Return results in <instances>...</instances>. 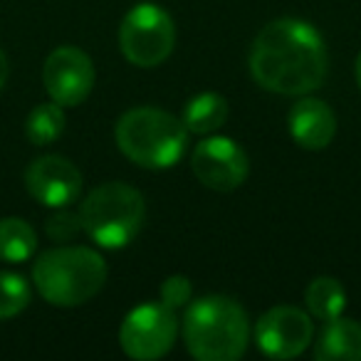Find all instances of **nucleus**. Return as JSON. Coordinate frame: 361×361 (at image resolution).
<instances>
[{
    "label": "nucleus",
    "instance_id": "7ed1b4c3",
    "mask_svg": "<svg viewBox=\"0 0 361 361\" xmlns=\"http://www.w3.org/2000/svg\"><path fill=\"white\" fill-rule=\"evenodd\" d=\"M32 282L52 307H80L104 287L106 262L92 247H52L35 260Z\"/></svg>",
    "mask_w": 361,
    "mask_h": 361
},
{
    "label": "nucleus",
    "instance_id": "39448f33",
    "mask_svg": "<svg viewBox=\"0 0 361 361\" xmlns=\"http://www.w3.org/2000/svg\"><path fill=\"white\" fill-rule=\"evenodd\" d=\"M82 228L104 250L126 247L144 226V196L129 183L111 180L97 186L82 203Z\"/></svg>",
    "mask_w": 361,
    "mask_h": 361
},
{
    "label": "nucleus",
    "instance_id": "1a4fd4ad",
    "mask_svg": "<svg viewBox=\"0 0 361 361\" xmlns=\"http://www.w3.org/2000/svg\"><path fill=\"white\" fill-rule=\"evenodd\" d=\"M312 336L310 314L290 305L272 307L255 324V344L270 359H295L312 344Z\"/></svg>",
    "mask_w": 361,
    "mask_h": 361
},
{
    "label": "nucleus",
    "instance_id": "f3484780",
    "mask_svg": "<svg viewBox=\"0 0 361 361\" xmlns=\"http://www.w3.org/2000/svg\"><path fill=\"white\" fill-rule=\"evenodd\" d=\"M65 106L57 104V102H45V104H37L30 111L25 121V136L30 144L35 146H47L57 139V136L65 131Z\"/></svg>",
    "mask_w": 361,
    "mask_h": 361
},
{
    "label": "nucleus",
    "instance_id": "9d476101",
    "mask_svg": "<svg viewBox=\"0 0 361 361\" xmlns=\"http://www.w3.org/2000/svg\"><path fill=\"white\" fill-rule=\"evenodd\" d=\"M193 173L203 186L218 193H231L240 188L247 178V154L228 136H211L193 151Z\"/></svg>",
    "mask_w": 361,
    "mask_h": 361
},
{
    "label": "nucleus",
    "instance_id": "ddd939ff",
    "mask_svg": "<svg viewBox=\"0 0 361 361\" xmlns=\"http://www.w3.org/2000/svg\"><path fill=\"white\" fill-rule=\"evenodd\" d=\"M317 361L349 359L361 361V324L354 319L334 317L324 324L319 341L314 346Z\"/></svg>",
    "mask_w": 361,
    "mask_h": 361
},
{
    "label": "nucleus",
    "instance_id": "4be33fe9",
    "mask_svg": "<svg viewBox=\"0 0 361 361\" xmlns=\"http://www.w3.org/2000/svg\"><path fill=\"white\" fill-rule=\"evenodd\" d=\"M356 82H359V90H361V52L356 57Z\"/></svg>",
    "mask_w": 361,
    "mask_h": 361
},
{
    "label": "nucleus",
    "instance_id": "f8f14e48",
    "mask_svg": "<svg viewBox=\"0 0 361 361\" xmlns=\"http://www.w3.org/2000/svg\"><path fill=\"white\" fill-rule=\"evenodd\" d=\"M290 134L297 146L310 151H322L331 144L336 134V116L322 99L305 97L290 109Z\"/></svg>",
    "mask_w": 361,
    "mask_h": 361
},
{
    "label": "nucleus",
    "instance_id": "412c9836",
    "mask_svg": "<svg viewBox=\"0 0 361 361\" xmlns=\"http://www.w3.org/2000/svg\"><path fill=\"white\" fill-rule=\"evenodd\" d=\"M6 82H8V57L6 52L0 50V90L6 87Z\"/></svg>",
    "mask_w": 361,
    "mask_h": 361
},
{
    "label": "nucleus",
    "instance_id": "f257e3e1",
    "mask_svg": "<svg viewBox=\"0 0 361 361\" xmlns=\"http://www.w3.org/2000/svg\"><path fill=\"white\" fill-rule=\"evenodd\" d=\"M329 70L324 37L297 18L272 20L257 32L250 50V75L262 90L302 97L322 87Z\"/></svg>",
    "mask_w": 361,
    "mask_h": 361
},
{
    "label": "nucleus",
    "instance_id": "423d86ee",
    "mask_svg": "<svg viewBox=\"0 0 361 361\" xmlns=\"http://www.w3.org/2000/svg\"><path fill=\"white\" fill-rule=\"evenodd\" d=\"M176 45V25L164 8L141 3L119 25V50L134 67H159Z\"/></svg>",
    "mask_w": 361,
    "mask_h": 361
},
{
    "label": "nucleus",
    "instance_id": "9b49d317",
    "mask_svg": "<svg viewBox=\"0 0 361 361\" xmlns=\"http://www.w3.org/2000/svg\"><path fill=\"white\" fill-rule=\"evenodd\" d=\"M82 173L70 159L47 154L25 169V188L47 208H67L82 193Z\"/></svg>",
    "mask_w": 361,
    "mask_h": 361
},
{
    "label": "nucleus",
    "instance_id": "dca6fc26",
    "mask_svg": "<svg viewBox=\"0 0 361 361\" xmlns=\"http://www.w3.org/2000/svg\"><path fill=\"white\" fill-rule=\"evenodd\" d=\"M305 302L312 317L329 322L334 317H341L346 307V292L334 277H314L305 292Z\"/></svg>",
    "mask_w": 361,
    "mask_h": 361
},
{
    "label": "nucleus",
    "instance_id": "aec40b11",
    "mask_svg": "<svg viewBox=\"0 0 361 361\" xmlns=\"http://www.w3.org/2000/svg\"><path fill=\"white\" fill-rule=\"evenodd\" d=\"M193 297V285L188 277L183 275H171L169 280H164L161 285V302L171 310H180L186 307Z\"/></svg>",
    "mask_w": 361,
    "mask_h": 361
},
{
    "label": "nucleus",
    "instance_id": "2eb2a0df",
    "mask_svg": "<svg viewBox=\"0 0 361 361\" xmlns=\"http://www.w3.org/2000/svg\"><path fill=\"white\" fill-rule=\"evenodd\" d=\"M37 250V233L23 218H0V260L25 262Z\"/></svg>",
    "mask_w": 361,
    "mask_h": 361
},
{
    "label": "nucleus",
    "instance_id": "6e6552de",
    "mask_svg": "<svg viewBox=\"0 0 361 361\" xmlns=\"http://www.w3.org/2000/svg\"><path fill=\"white\" fill-rule=\"evenodd\" d=\"M97 72L90 55L75 45H62L47 55L42 65V85L52 102L62 106H77L90 97Z\"/></svg>",
    "mask_w": 361,
    "mask_h": 361
},
{
    "label": "nucleus",
    "instance_id": "0eeeda50",
    "mask_svg": "<svg viewBox=\"0 0 361 361\" xmlns=\"http://www.w3.org/2000/svg\"><path fill=\"white\" fill-rule=\"evenodd\" d=\"M178 336L176 310L164 302L139 305L124 317L119 329V344L126 356L136 361H154L166 356Z\"/></svg>",
    "mask_w": 361,
    "mask_h": 361
},
{
    "label": "nucleus",
    "instance_id": "4468645a",
    "mask_svg": "<svg viewBox=\"0 0 361 361\" xmlns=\"http://www.w3.org/2000/svg\"><path fill=\"white\" fill-rule=\"evenodd\" d=\"M228 119V102L216 92L196 94L183 109V124L188 134H213Z\"/></svg>",
    "mask_w": 361,
    "mask_h": 361
},
{
    "label": "nucleus",
    "instance_id": "f03ea898",
    "mask_svg": "<svg viewBox=\"0 0 361 361\" xmlns=\"http://www.w3.org/2000/svg\"><path fill=\"white\" fill-rule=\"evenodd\" d=\"M183 341L198 361H235L245 354L250 322L235 300L211 295L193 302L183 314Z\"/></svg>",
    "mask_w": 361,
    "mask_h": 361
},
{
    "label": "nucleus",
    "instance_id": "a211bd4d",
    "mask_svg": "<svg viewBox=\"0 0 361 361\" xmlns=\"http://www.w3.org/2000/svg\"><path fill=\"white\" fill-rule=\"evenodd\" d=\"M30 305V285L16 272H0V319H11Z\"/></svg>",
    "mask_w": 361,
    "mask_h": 361
},
{
    "label": "nucleus",
    "instance_id": "6ab92c4d",
    "mask_svg": "<svg viewBox=\"0 0 361 361\" xmlns=\"http://www.w3.org/2000/svg\"><path fill=\"white\" fill-rule=\"evenodd\" d=\"M82 231H85V228H82V216H80V213L65 211V208H60V213H55V216H52L50 221H47V226H45V233L57 243L75 240Z\"/></svg>",
    "mask_w": 361,
    "mask_h": 361
},
{
    "label": "nucleus",
    "instance_id": "20e7f679",
    "mask_svg": "<svg viewBox=\"0 0 361 361\" xmlns=\"http://www.w3.org/2000/svg\"><path fill=\"white\" fill-rule=\"evenodd\" d=\"M119 151L141 169L161 171L178 164L188 144L183 119L156 106H136L119 116L114 129Z\"/></svg>",
    "mask_w": 361,
    "mask_h": 361
}]
</instances>
